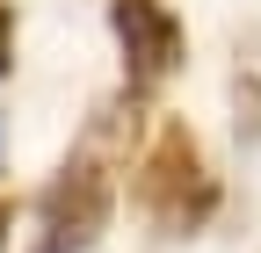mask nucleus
<instances>
[{
  "label": "nucleus",
  "mask_w": 261,
  "mask_h": 253,
  "mask_svg": "<svg viewBox=\"0 0 261 253\" xmlns=\"http://www.w3.org/2000/svg\"><path fill=\"white\" fill-rule=\"evenodd\" d=\"M8 66H15V8L0 0V73H8Z\"/></svg>",
  "instance_id": "4"
},
{
  "label": "nucleus",
  "mask_w": 261,
  "mask_h": 253,
  "mask_svg": "<svg viewBox=\"0 0 261 253\" xmlns=\"http://www.w3.org/2000/svg\"><path fill=\"white\" fill-rule=\"evenodd\" d=\"M109 210H116V181L102 167V152L80 145L37 188V239H29V253H87L109 232Z\"/></svg>",
  "instance_id": "2"
},
{
  "label": "nucleus",
  "mask_w": 261,
  "mask_h": 253,
  "mask_svg": "<svg viewBox=\"0 0 261 253\" xmlns=\"http://www.w3.org/2000/svg\"><path fill=\"white\" fill-rule=\"evenodd\" d=\"M109 29H116L130 94H160L189 66V29H181V15L167 0H109Z\"/></svg>",
  "instance_id": "3"
},
{
  "label": "nucleus",
  "mask_w": 261,
  "mask_h": 253,
  "mask_svg": "<svg viewBox=\"0 0 261 253\" xmlns=\"http://www.w3.org/2000/svg\"><path fill=\"white\" fill-rule=\"evenodd\" d=\"M8 232H15V210H8V196H0V253H8Z\"/></svg>",
  "instance_id": "5"
},
{
  "label": "nucleus",
  "mask_w": 261,
  "mask_h": 253,
  "mask_svg": "<svg viewBox=\"0 0 261 253\" xmlns=\"http://www.w3.org/2000/svg\"><path fill=\"white\" fill-rule=\"evenodd\" d=\"M138 210L152 217L160 232H174V239H189V232H203L211 217H218V174H211V160H203V145H196V131L181 116H167L160 123V138L145 145V160H138Z\"/></svg>",
  "instance_id": "1"
}]
</instances>
